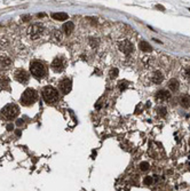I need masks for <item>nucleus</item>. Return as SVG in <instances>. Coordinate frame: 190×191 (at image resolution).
I'll use <instances>...</instances> for the list:
<instances>
[{
	"label": "nucleus",
	"mask_w": 190,
	"mask_h": 191,
	"mask_svg": "<svg viewBox=\"0 0 190 191\" xmlns=\"http://www.w3.org/2000/svg\"><path fill=\"white\" fill-rule=\"evenodd\" d=\"M30 72L36 79L41 80L47 75V68L40 61H32L30 64Z\"/></svg>",
	"instance_id": "f257e3e1"
},
{
	"label": "nucleus",
	"mask_w": 190,
	"mask_h": 191,
	"mask_svg": "<svg viewBox=\"0 0 190 191\" xmlns=\"http://www.w3.org/2000/svg\"><path fill=\"white\" fill-rule=\"evenodd\" d=\"M41 95L47 104L54 105L58 102V92L52 86L44 87L41 91Z\"/></svg>",
	"instance_id": "f03ea898"
},
{
	"label": "nucleus",
	"mask_w": 190,
	"mask_h": 191,
	"mask_svg": "<svg viewBox=\"0 0 190 191\" xmlns=\"http://www.w3.org/2000/svg\"><path fill=\"white\" fill-rule=\"evenodd\" d=\"M37 100H38V93L36 92L33 88H26L22 94L20 101H21L22 105L30 106V105L33 104Z\"/></svg>",
	"instance_id": "7ed1b4c3"
},
{
	"label": "nucleus",
	"mask_w": 190,
	"mask_h": 191,
	"mask_svg": "<svg viewBox=\"0 0 190 191\" xmlns=\"http://www.w3.org/2000/svg\"><path fill=\"white\" fill-rule=\"evenodd\" d=\"M20 113V108H18L16 104H13V103H9L7 104L6 106L2 108L1 110V117L6 120H13L15 119L16 117L18 116Z\"/></svg>",
	"instance_id": "20e7f679"
},
{
	"label": "nucleus",
	"mask_w": 190,
	"mask_h": 191,
	"mask_svg": "<svg viewBox=\"0 0 190 191\" xmlns=\"http://www.w3.org/2000/svg\"><path fill=\"white\" fill-rule=\"evenodd\" d=\"M44 28L39 25V24H33L31 25L29 29H28V37H29L31 40H36L38 38H40L42 33H44Z\"/></svg>",
	"instance_id": "39448f33"
},
{
	"label": "nucleus",
	"mask_w": 190,
	"mask_h": 191,
	"mask_svg": "<svg viewBox=\"0 0 190 191\" xmlns=\"http://www.w3.org/2000/svg\"><path fill=\"white\" fill-rule=\"evenodd\" d=\"M65 60L63 57H55L53 60L52 64H51V69L56 72V73H60L62 72L64 69H65Z\"/></svg>",
	"instance_id": "423d86ee"
},
{
	"label": "nucleus",
	"mask_w": 190,
	"mask_h": 191,
	"mask_svg": "<svg viewBox=\"0 0 190 191\" xmlns=\"http://www.w3.org/2000/svg\"><path fill=\"white\" fill-rule=\"evenodd\" d=\"M30 75L29 73L23 69H17L14 72V79L18 81L20 84H26L29 81Z\"/></svg>",
	"instance_id": "0eeeda50"
},
{
	"label": "nucleus",
	"mask_w": 190,
	"mask_h": 191,
	"mask_svg": "<svg viewBox=\"0 0 190 191\" xmlns=\"http://www.w3.org/2000/svg\"><path fill=\"white\" fill-rule=\"evenodd\" d=\"M58 87H60V91L63 93V94H69L71 92V88H72V84L71 80L68 78H64L58 82Z\"/></svg>",
	"instance_id": "6e6552de"
},
{
	"label": "nucleus",
	"mask_w": 190,
	"mask_h": 191,
	"mask_svg": "<svg viewBox=\"0 0 190 191\" xmlns=\"http://www.w3.org/2000/svg\"><path fill=\"white\" fill-rule=\"evenodd\" d=\"M119 49H120V51L124 53V54L128 55V54H131V53L133 52L134 47H133V44L131 42V41L123 40L120 44H119Z\"/></svg>",
	"instance_id": "1a4fd4ad"
},
{
	"label": "nucleus",
	"mask_w": 190,
	"mask_h": 191,
	"mask_svg": "<svg viewBox=\"0 0 190 191\" xmlns=\"http://www.w3.org/2000/svg\"><path fill=\"white\" fill-rule=\"evenodd\" d=\"M171 97V94L168 93V91L166 89H160V91H158L157 94H156V100L157 101H159V102H163V101H166Z\"/></svg>",
	"instance_id": "9d476101"
},
{
	"label": "nucleus",
	"mask_w": 190,
	"mask_h": 191,
	"mask_svg": "<svg viewBox=\"0 0 190 191\" xmlns=\"http://www.w3.org/2000/svg\"><path fill=\"white\" fill-rule=\"evenodd\" d=\"M164 79V75L161 73L160 71H155V72H152V75H151V81L154 82V84H160L161 81Z\"/></svg>",
	"instance_id": "9b49d317"
},
{
	"label": "nucleus",
	"mask_w": 190,
	"mask_h": 191,
	"mask_svg": "<svg viewBox=\"0 0 190 191\" xmlns=\"http://www.w3.org/2000/svg\"><path fill=\"white\" fill-rule=\"evenodd\" d=\"M12 65V60L7 56H0V68L1 69H8Z\"/></svg>",
	"instance_id": "f8f14e48"
},
{
	"label": "nucleus",
	"mask_w": 190,
	"mask_h": 191,
	"mask_svg": "<svg viewBox=\"0 0 190 191\" xmlns=\"http://www.w3.org/2000/svg\"><path fill=\"white\" fill-rule=\"evenodd\" d=\"M62 29H63L65 35H70V33L73 31V29H75V25H73V23H72L71 21H68V22H65V23L63 24Z\"/></svg>",
	"instance_id": "ddd939ff"
},
{
	"label": "nucleus",
	"mask_w": 190,
	"mask_h": 191,
	"mask_svg": "<svg viewBox=\"0 0 190 191\" xmlns=\"http://www.w3.org/2000/svg\"><path fill=\"white\" fill-rule=\"evenodd\" d=\"M52 17L55 20V21H65L68 20V14L67 13H62V12H58V13H53L52 14Z\"/></svg>",
	"instance_id": "4468645a"
},
{
	"label": "nucleus",
	"mask_w": 190,
	"mask_h": 191,
	"mask_svg": "<svg viewBox=\"0 0 190 191\" xmlns=\"http://www.w3.org/2000/svg\"><path fill=\"white\" fill-rule=\"evenodd\" d=\"M180 104L182 105L183 108H189L190 106V96L184 94L180 97Z\"/></svg>",
	"instance_id": "2eb2a0df"
},
{
	"label": "nucleus",
	"mask_w": 190,
	"mask_h": 191,
	"mask_svg": "<svg viewBox=\"0 0 190 191\" xmlns=\"http://www.w3.org/2000/svg\"><path fill=\"white\" fill-rule=\"evenodd\" d=\"M180 87V82L176 79H171L168 81V88L172 91V92H176Z\"/></svg>",
	"instance_id": "dca6fc26"
},
{
	"label": "nucleus",
	"mask_w": 190,
	"mask_h": 191,
	"mask_svg": "<svg viewBox=\"0 0 190 191\" xmlns=\"http://www.w3.org/2000/svg\"><path fill=\"white\" fill-rule=\"evenodd\" d=\"M139 48H140L142 52H151V49H152L151 46H150L147 41H140V44H139Z\"/></svg>",
	"instance_id": "f3484780"
},
{
	"label": "nucleus",
	"mask_w": 190,
	"mask_h": 191,
	"mask_svg": "<svg viewBox=\"0 0 190 191\" xmlns=\"http://www.w3.org/2000/svg\"><path fill=\"white\" fill-rule=\"evenodd\" d=\"M53 38L55 39L56 41H61L62 40V38H63V35H62V32L60 31V30L55 29L53 31Z\"/></svg>",
	"instance_id": "a211bd4d"
},
{
	"label": "nucleus",
	"mask_w": 190,
	"mask_h": 191,
	"mask_svg": "<svg viewBox=\"0 0 190 191\" xmlns=\"http://www.w3.org/2000/svg\"><path fill=\"white\" fill-rule=\"evenodd\" d=\"M166 112H167V110L165 106H159V108L157 109V115L159 117H165L166 116Z\"/></svg>",
	"instance_id": "6ab92c4d"
},
{
	"label": "nucleus",
	"mask_w": 190,
	"mask_h": 191,
	"mask_svg": "<svg viewBox=\"0 0 190 191\" xmlns=\"http://www.w3.org/2000/svg\"><path fill=\"white\" fill-rule=\"evenodd\" d=\"M148 168H149V164L147 162H142L140 164V169L141 171H148Z\"/></svg>",
	"instance_id": "aec40b11"
},
{
	"label": "nucleus",
	"mask_w": 190,
	"mask_h": 191,
	"mask_svg": "<svg viewBox=\"0 0 190 191\" xmlns=\"http://www.w3.org/2000/svg\"><path fill=\"white\" fill-rule=\"evenodd\" d=\"M117 75H118V69L117 68L111 69V71H110V78H117Z\"/></svg>",
	"instance_id": "412c9836"
},
{
	"label": "nucleus",
	"mask_w": 190,
	"mask_h": 191,
	"mask_svg": "<svg viewBox=\"0 0 190 191\" xmlns=\"http://www.w3.org/2000/svg\"><path fill=\"white\" fill-rule=\"evenodd\" d=\"M151 183H152V177H151V176H147V177L144 179V184L150 185Z\"/></svg>",
	"instance_id": "4be33fe9"
},
{
	"label": "nucleus",
	"mask_w": 190,
	"mask_h": 191,
	"mask_svg": "<svg viewBox=\"0 0 190 191\" xmlns=\"http://www.w3.org/2000/svg\"><path fill=\"white\" fill-rule=\"evenodd\" d=\"M184 77H185L188 80H190V68L184 70Z\"/></svg>",
	"instance_id": "5701e85b"
},
{
	"label": "nucleus",
	"mask_w": 190,
	"mask_h": 191,
	"mask_svg": "<svg viewBox=\"0 0 190 191\" xmlns=\"http://www.w3.org/2000/svg\"><path fill=\"white\" fill-rule=\"evenodd\" d=\"M23 122H24L23 119H18L17 122H16V125H17V126H21V125H23Z\"/></svg>",
	"instance_id": "b1692460"
},
{
	"label": "nucleus",
	"mask_w": 190,
	"mask_h": 191,
	"mask_svg": "<svg viewBox=\"0 0 190 191\" xmlns=\"http://www.w3.org/2000/svg\"><path fill=\"white\" fill-rule=\"evenodd\" d=\"M13 128H14L13 124H9V125H7V131H13Z\"/></svg>",
	"instance_id": "393cba45"
},
{
	"label": "nucleus",
	"mask_w": 190,
	"mask_h": 191,
	"mask_svg": "<svg viewBox=\"0 0 190 191\" xmlns=\"http://www.w3.org/2000/svg\"><path fill=\"white\" fill-rule=\"evenodd\" d=\"M16 135H17V136H20V135H21V132H20V131H17V132H16Z\"/></svg>",
	"instance_id": "a878e982"
},
{
	"label": "nucleus",
	"mask_w": 190,
	"mask_h": 191,
	"mask_svg": "<svg viewBox=\"0 0 190 191\" xmlns=\"http://www.w3.org/2000/svg\"><path fill=\"white\" fill-rule=\"evenodd\" d=\"M157 8H158V9H164V7H161V6H157Z\"/></svg>",
	"instance_id": "bb28decb"
},
{
	"label": "nucleus",
	"mask_w": 190,
	"mask_h": 191,
	"mask_svg": "<svg viewBox=\"0 0 190 191\" xmlns=\"http://www.w3.org/2000/svg\"><path fill=\"white\" fill-rule=\"evenodd\" d=\"M189 11H190V8H189Z\"/></svg>",
	"instance_id": "cd10ccee"
}]
</instances>
